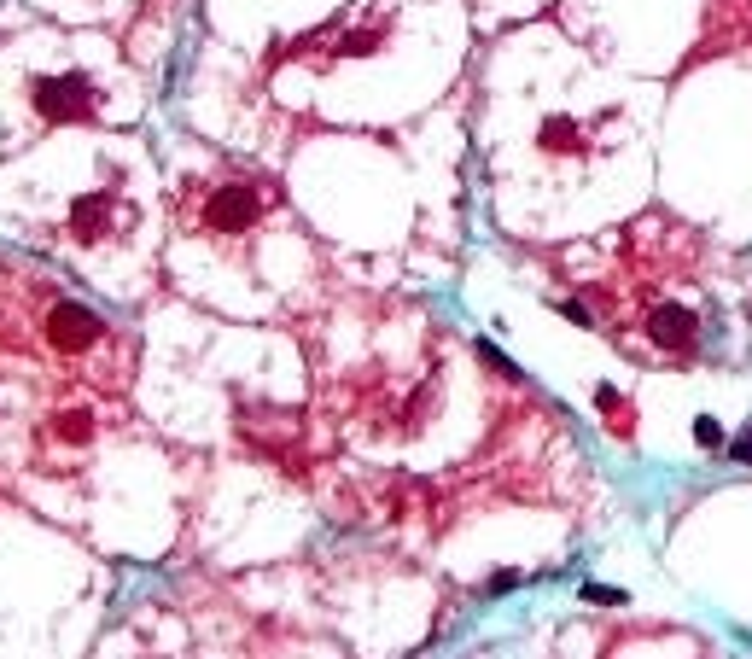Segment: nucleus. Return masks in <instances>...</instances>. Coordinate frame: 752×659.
Here are the masks:
<instances>
[{
	"mask_svg": "<svg viewBox=\"0 0 752 659\" xmlns=\"http://www.w3.org/2000/svg\"><path fill=\"white\" fill-rule=\"evenodd\" d=\"M583 595H589L595 607H607V601H613V607H618V601H624V590H607V584H589V590H583Z\"/></svg>",
	"mask_w": 752,
	"mask_h": 659,
	"instance_id": "nucleus-10",
	"label": "nucleus"
},
{
	"mask_svg": "<svg viewBox=\"0 0 752 659\" xmlns=\"http://www.w3.org/2000/svg\"><path fill=\"white\" fill-rule=\"evenodd\" d=\"M595 403H601V420H607V426L630 432V409H624V397H618L613 385H601V391H595Z\"/></svg>",
	"mask_w": 752,
	"mask_h": 659,
	"instance_id": "nucleus-6",
	"label": "nucleus"
},
{
	"mask_svg": "<svg viewBox=\"0 0 752 659\" xmlns=\"http://www.w3.org/2000/svg\"><path fill=\"white\" fill-rule=\"evenodd\" d=\"M473 350H479V356H484V362H490V368H502V374H513V368H508V356H502V350L490 345V339H479V345H473Z\"/></svg>",
	"mask_w": 752,
	"mask_h": 659,
	"instance_id": "nucleus-8",
	"label": "nucleus"
},
{
	"mask_svg": "<svg viewBox=\"0 0 752 659\" xmlns=\"http://www.w3.org/2000/svg\"><path fill=\"white\" fill-rule=\"evenodd\" d=\"M41 339L53 345V356H88V350L105 345V321L70 298H53L47 315H41Z\"/></svg>",
	"mask_w": 752,
	"mask_h": 659,
	"instance_id": "nucleus-1",
	"label": "nucleus"
},
{
	"mask_svg": "<svg viewBox=\"0 0 752 659\" xmlns=\"http://www.w3.org/2000/svg\"><path fill=\"white\" fill-rule=\"evenodd\" d=\"M729 455H735V461H752V426L735 438V444H729Z\"/></svg>",
	"mask_w": 752,
	"mask_h": 659,
	"instance_id": "nucleus-12",
	"label": "nucleus"
},
{
	"mask_svg": "<svg viewBox=\"0 0 752 659\" xmlns=\"http://www.w3.org/2000/svg\"><path fill=\"white\" fill-rule=\"evenodd\" d=\"M35 111L47 123H88V111H94L88 76H41L35 82Z\"/></svg>",
	"mask_w": 752,
	"mask_h": 659,
	"instance_id": "nucleus-3",
	"label": "nucleus"
},
{
	"mask_svg": "<svg viewBox=\"0 0 752 659\" xmlns=\"http://www.w3.org/2000/svg\"><path fill=\"white\" fill-rule=\"evenodd\" d=\"M59 432H65V438H76V444H82V438H88V415H65V420H59Z\"/></svg>",
	"mask_w": 752,
	"mask_h": 659,
	"instance_id": "nucleus-9",
	"label": "nucleus"
},
{
	"mask_svg": "<svg viewBox=\"0 0 752 659\" xmlns=\"http://www.w3.org/2000/svg\"><path fill=\"white\" fill-rule=\"evenodd\" d=\"M694 438H700L706 450H723V426L718 420H694Z\"/></svg>",
	"mask_w": 752,
	"mask_h": 659,
	"instance_id": "nucleus-7",
	"label": "nucleus"
},
{
	"mask_svg": "<svg viewBox=\"0 0 752 659\" xmlns=\"http://www.w3.org/2000/svg\"><path fill=\"white\" fill-rule=\"evenodd\" d=\"M199 222H205L210 234H251L257 222H263V199H257V187H240V181H228V187H216L205 205H199Z\"/></svg>",
	"mask_w": 752,
	"mask_h": 659,
	"instance_id": "nucleus-2",
	"label": "nucleus"
},
{
	"mask_svg": "<svg viewBox=\"0 0 752 659\" xmlns=\"http://www.w3.org/2000/svg\"><path fill=\"white\" fill-rule=\"evenodd\" d=\"M648 345L671 350V356H688V350L700 345V321H694L683 304H659V310L648 315Z\"/></svg>",
	"mask_w": 752,
	"mask_h": 659,
	"instance_id": "nucleus-4",
	"label": "nucleus"
},
{
	"mask_svg": "<svg viewBox=\"0 0 752 659\" xmlns=\"http://www.w3.org/2000/svg\"><path fill=\"white\" fill-rule=\"evenodd\" d=\"M111 216H117V205H111L105 193H88V199H76V210H70V234L94 245L111 234Z\"/></svg>",
	"mask_w": 752,
	"mask_h": 659,
	"instance_id": "nucleus-5",
	"label": "nucleus"
},
{
	"mask_svg": "<svg viewBox=\"0 0 752 659\" xmlns=\"http://www.w3.org/2000/svg\"><path fill=\"white\" fill-rule=\"evenodd\" d=\"M560 315H566V321H572V327H595V315L583 310V304H560Z\"/></svg>",
	"mask_w": 752,
	"mask_h": 659,
	"instance_id": "nucleus-11",
	"label": "nucleus"
}]
</instances>
